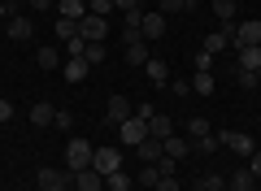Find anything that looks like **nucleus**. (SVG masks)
<instances>
[{"label": "nucleus", "mask_w": 261, "mask_h": 191, "mask_svg": "<svg viewBox=\"0 0 261 191\" xmlns=\"http://www.w3.org/2000/svg\"><path fill=\"white\" fill-rule=\"evenodd\" d=\"M92 156H96V148L87 144V139H70V144H65V170L70 174L92 170Z\"/></svg>", "instance_id": "f257e3e1"}, {"label": "nucleus", "mask_w": 261, "mask_h": 191, "mask_svg": "<svg viewBox=\"0 0 261 191\" xmlns=\"http://www.w3.org/2000/svg\"><path fill=\"white\" fill-rule=\"evenodd\" d=\"M35 187L39 191H70V187H74V174H70V170H53V165H48V170L35 174Z\"/></svg>", "instance_id": "f03ea898"}, {"label": "nucleus", "mask_w": 261, "mask_h": 191, "mask_svg": "<svg viewBox=\"0 0 261 191\" xmlns=\"http://www.w3.org/2000/svg\"><path fill=\"white\" fill-rule=\"evenodd\" d=\"M118 139H122V148H140L144 139H148V122L130 113V118H126V122L118 126Z\"/></svg>", "instance_id": "7ed1b4c3"}, {"label": "nucleus", "mask_w": 261, "mask_h": 191, "mask_svg": "<svg viewBox=\"0 0 261 191\" xmlns=\"http://www.w3.org/2000/svg\"><path fill=\"white\" fill-rule=\"evenodd\" d=\"M218 144H222V148H231V152H235V156H244V161H248V156L257 152L252 135H244V130H218Z\"/></svg>", "instance_id": "20e7f679"}, {"label": "nucleus", "mask_w": 261, "mask_h": 191, "mask_svg": "<svg viewBox=\"0 0 261 191\" xmlns=\"http://www.w3.org/2000/svg\"><path fill=\"white\" fill-rule=\"evenodd\" d=\"M231 48H261V22H235Z\"/></svg>", "instance_id": "39448f33"}, {"label": "nucleus", "mask_w": 261, "mask_h": 191, "mask_svg": "<svg viewBox=\"0 0 261 191\" xmlns=\"http://www.w3.org/2000/svg\"><path fill=\"white\" fill-rule=\"evenodd\" d=\"M92 170H96V174H105V178H109V174H118V170H122V148H96Z\"/></svg>", "instance_id": "423d86ee"}, {"label": "nucleus", "mask_w": 261, "mask_h": 191, "mask_svg": "<svg viewBox=\"0 0 261 191\" xmlns=\"http://www.w3.org/2000/svg\"><path fill=\"white\" fill-rule=\"evenodd\" d=\"M79 35H83L87 44H105V35H109V22L96 18V13H87V18H79Z\"/></svg>", "instance_id": "0eeeda50"}, {"label": "nucleus", "mask_w": 261, "mask_h": 191, "mask_svg": "<svg viewBox=\"0 0 261 191\" xmlns=\"http://www.w3.org/2000/svg\"><path fill=\"white\" fill-rule=\"evenodd\" d=\"M126 118H130V100H126V96H109V109H105V126L118 130Z\"/></svg>", "instance_id": "6e6552de"}, {"label": "nucleus", "mask_w": 261, "mask_h": 191, "mask_svg": "<svg viewBox=\"0 0 261 191\" xmlns=\"http://www.w3.org/2000/svg\"><path fill=\"white\" fill-rule=\"evenodd\" d=\"M140 35L144 39H161L166 35V13H144L140 18Z\"/></svg>", "instance_id": "1a4fd4ad"}, {"label": "nucleus", "mask_w": 261, "mask_h": 191, "mask_svg": "<svg viewBox=\"0 0 261 191\" xmlns=\"http://www.w3.org/2000/svg\"><path fill=\"white\" fill-rule=\"evenodd\" d=\"M166 156H170V161H183V156H192V139L174 130V135L166 139Z\"/></svg>", "instance_id": "9d476101"}, {"label": "nucleus", "mask_w": 261, "mask_h": 191, "mask_svg": "<svg viewBox=\"0 0 261 191\" xmlns=\"http://www.w3.org/2000/svg\"><path fill=\"white\" fill-rule=\"evenodd\" d=\"M252 187H257V174H252L248 165H240V170L226 178V191H252Z\"/></svg>", "instance_id": "9b49d317"}, {"label": "nucleus", "mask_w": 261, "mask_h": 191, "mask_svg": "<svg viewBox=\"0 0 261 191\" xmlns=\"http://www.w3.org/2000/svg\"><path fill=\"white\" fill-rule=\"evenodd\" d=\"M74 191H105V174L79 170V174H74Z\"/></svg>", "instance_id": "f8f14e48"}, {"label": "nucleus", "mask_w": 261, "mask_h": 191, "mask_svg": "<svg viewBox=\"0 0 261 191\" xmlns=\"http://www.w3.org/2000/svg\"><path fill=\"white\" fill-rule=\"evenodd\" d=\"M87 70H92V65H87L83 57H70V61L61 65V78H65V83H83V78H87Z\"/></svg>", "instance_id": "ddd939ff"}, {"label": "nucleus", "mask_w": 261, "mask_h": 191, "mask_svg": "<svg viewBox=\"0 0 261 191\" xmlns=\"http://www.w3.org/2000/svg\"><path fill=\"white\" fill-rule=\"evenodd\" d=\"M148 135H152V139H161V144H166V139L174 135V122H170L166 113H152V118H148Z\"/></svg>", "instance_id": "4468645a"}, {"label": "nucleus", "mask_w": 261, "mask_h": 191, "mask_svg": "<svg viewBox=\"0 0 261 191\" xmlns=\"http://www.w3.org/2000/svg\"><path fill=\"white\" fill-rule=\"evenodd\" d=\"M135 152H140V161H148V165H157L161 156H166V144H161V139H152V135H148V139H144L140 148H135Z\"/></svg>", "instance_id": "2eb2a0df"}, {"label": "nucleus", "mask_w": 261, "mask_h": 191, "mask_svg": "<svg viewBox=\"0 0 261 191\" xmlns=\"http://www.w3.org/2000/svg\"><path fill=\"white\" fill-rule=\"evenodd\" d=\"M148 39H126V61L130 65H148Z\"/></svg>", "instance_id": "dca6fc26"}, {"label": "nucleus", "mask_w": 261, "mask_h": 191, "mask_svg": "<svg viewBox=\"0 0 261 191\" xmlns=\"http://www.w3.org/2000/svg\"><path fill=\"white\" fill-rule=\"evenodd\" d=\"M235 57H240L235 70H252V74L261 70V48H235Z\"/></svg>", "instance_id": "f3484780"}, {"label": "nucleus", "mask_w": 261, "mask_h": 191, "mask_svg": "<svg viewBox=\"0 0 261 191\" xmlns=\"http://www.w3.org/2000/svg\"><path fill=\"white\" fill-rule=\"evenodd\" d=\"M226 48H231V39H226V31H209V35H205V48H200V52H209V57H222Z\"/></svg>", "instance_id": "a211bd4d"}, {"label": "nucleus", "mask_w": 261, "mask_h": 191, "mask_svg": "<svg viewBox=\"0 0 261 191\" xmlns=\"http://www.w3.org/2000/svg\"><path fill=\"white\" fill-rule=\"evenodd\" d=\"M31 31H35V26H31L22 13H13V18L5 22V35H9V39H31Z\"/></svg>", "instance_id": "6ab92c4d"}, {"label": "nucleus", "mask_w": 261, "mask_h": 191, "mask_svg": "<svg viewBox=\"0 0 261 191\" xmlns=\"http://www.w3.org/2000/svg\"><path fill=\"white\" fill-rule=\"evenodd\" d=\"M53 118H57V109L48 100H39L35 109H31V126H53Z\"/></svg>", "instance_id": "aec40b11"}, {"label": "nucleus", "mask_w": 261, "mask_h": 191, "mask_svg": "<svg viewBox=\"0 0 261 191\" xmlns=\"http://www.w3.org/2000/svg\"><path fill=\"white\" fill-rule=\"evenodd\" d=\"M35 65H39V70H61V52H57V48H39V52H35Z\"/></svg>", "instance_id": "412c9836"}, {"label": "nucleus", "mask_w": 261, "mask_h": 191, "mask_svg": "<svg viewBox=\"0 0 261 191\" xmlns=\"http://www.w3.org/2000/svg\"><path fill=\"white\" fill-rule=\"evenodd\" d=\"M57 5H61V18H87V0H57Z\"/></svg>", "instance_id": "4be33fe9"}, {"label": "nucleus", "mask_w": 261, "mask_h": 191, "mask_svg": "<svg viewBox=\"0 0 261 191\" xmlns=\"http://www.w3.org/2000/svg\"><path fill=\"white\" fill-rule=\"evenodd\" d=\"M214 87H218V83H214V74H209V70H196L192 91H200V96H214Z\"/></svg>", "instance_id": "5701e85b"}, {"label": "nucleus", "mask_w": 261, "mask_h": 191, "mask_svg": "<svg viewBox=\"0 0 261 191\" xmlns=\"http://www.w3.org/2000/svg\"><path fill=\"white\" fill-rule=\"evenodd\" d=\"M196 191H226V178L222 174H200L196 178Z\"/></svg>", "instance_id": "b1692460"}, {"label": "nucleus", "mask_w": 261, "mask_h": 191, "mask_svg": "<svg viewBox=\"0 0 261 191\" xmlns=\"http://www.w3.org/2000/svg\"><path fill=\"white\" fill-rule=\"evenodd\" d=\"M144 70H148V78L157 83V87H166V78H170V70H166V61H152V57H148V65H144Z\"/></svg>", "instance_id": "393cba45"}, {"label": "nucleus", "mask_w": 261, "mask_h": 191, "mask_svg": "<svg viewBox=\"0 0 261 191\" xmlns=\"http://www.w3.org/2000/svg\"><path fill=\"white\" fill-rule=\"evenodd\" d=\"M200 135H214V126H209L205 118H192V122H187V139H192V144H196V139H200Z\"/></svg>", "instance_id": "a878e982"}, {"label": "nucleus", "mask_w": 261, "mask_h": 191, "mask_svg": "<svg viewBox=\"0 0 261 191\" xmlns=\"http://www.w3.org/2000/svg\"><path fill=\"white\" fill-rule=\"evenodd\" d=\"M79 35V22L74 18H57V39H61V44H65V39H74Z\"/></svg>", "instance_id": "bb28decb"}, {"label": "nucleus", "mask_w": 261, "mask_h": 191, "mask_svg": "<svg viewBox=\"0 0 261 191\" xmlns=\"http://www.w3.org/2000/svg\"><path fill=\"white\" fill-rule=\"evenodd\" d=\"M105 191H130V178H126V170L109 174V178H105Z\"/></svg>", "instance_id": "cd10ccee"}, {"label": "nucleus", "mask_w": 261, "mask_h": 191, "mask_svg": "<svg viewBox=\"0 0 261 191\" xmlns=\"http://www.w3.org/2000/svg\"><path fill=\"white\" fill-rule=\"evenodd\" d=\"M235 5H240V0H214V18L231 22V18H235Z\"/></svg>", "instance_id": "c85d7f7f"}, {"label": "nucleus", "mask_w": 261, "mask_h": 191, "mask_svg": "<svg viewBox=\"0 0 261 191\" xmlns=\"http://www.w3.org/2000/svg\"><path fill=\"white\" fill-rule=\"evenodd\" d=\"M192 148H196V152H205V156H209V152H218L222 144H218V135H200V139H196Z\"/></svg>", "instance_id": "c756f323"}, {"label": "nucleus", "mask_w": 261, "mask_h": 191, "mask_svg": "<svg viewBox=\"0 0 261 191\" xmlns=\"http://www.w3.org/2000/svg\"><path fill=\"white\" fill-rule=\"evenodd\" d=\"M157 182H161V170L157 165H144L140 170V187H157Z\"/></svg>", "instance_id": "7c9ffc66"}, {"label": "nucleus", "mask_w": 261, "mask_h": 191, "mask_svg": "<svg viewBox=\"0 0 261 191\" xmlns=\"http://www.w3.org/2000/svg\"><path fill=\"white\" fill-rule=\"evenodd\" d=\"M87 13H96V18H109V13H113V0H87Z\"/></svg>", "instance_id": "2f4dec72"}, {"label": "nucleus", "mask_w": 261, "mask_h": 191, "mask_svg": "<svg viewBox=\"0 0 261 191\" xmlns=\"http://www.w3.org/2000/svg\"><path fill=\"white\" fill-rule=\"evenodd\" d=\"M83 52H87V39H83V35L65 39V57H83Z\"/></svg>", "instance_id": "473e14b6"}, {"label": "nucleus", "mask_w": 261, "mask_h": 191, "mask_svg": "<svg viewBox=\"0 0 261 191\" xmlns=\"http://www.w3.org/2000/svg\"><path fill=\"white\" fill-rule=\"evenodd\" d=\"M157 13H166V18H170V13H192V9H187V0H161Z\"/></svg>", "instance_id": "72a5a7b5"}, {"label": "nucleus", "mask_w": 261, "mask_h": 191, "mask_svg": "<svg viewBox=\"0 0 261 191\" xmlns=\"http://www.w3.org/2000/svg\"><path fill=\"white\" fill-rule=\"evenodd\" d=\"M83 61H87V65H100V61H105V44H87Z\"/></svg>", "instance_id": "f704fd0d"}, {"label": "nucleus", "mask_w": 261, "mask_h": 191, "mask_svg": "<svg viewBox=\"0 0 261 191\" xmlns=\"http://www.w3.org/2000/svg\"><path fill=\"white\" fill-rule=\"evenodd\" d=\"M53 126H57V130H70V126H74V113H70V109H57Z\"/></svg>", "instance_id": "c9c22d12"}, {"label": "nucleus", "mask_w": 261, "mask_h": 191, "mask_svg": "<svg viewBox=\"0 0 261 191\" xmlns=\"http://www.w3.org/2000/svg\"><path fill=\"white\" fill-rule=\"evenodd\" d=\"M235 78H240V87H244V91L261 87V83H257V74H252V70H235Z\"/></svg>", "instance_id": "e433bc0d"}, {"label": "nucleus", "mask_w": 261, "mask_h": 191, "mask_svg": "<svg viewBox=\"0 0 261 191\" xmlns=\"http://www.w3.org/2000/svg\"><path fill=\"white\" fill-rule=\"evenodd\" d=\"M152 191H183V187H178V178H174V174H161V182H157Z\"/></svg>", "instance_id": "4c0bfd02"}, {"label": "nucleus", "mask_w": 261, "mask_h": 191, "mask_svg": "<svg viewBox=\"0 0 261 191\" xmlns=\"http://www.w3.org/2000/svg\"><path fill=\"white\" fill-rule=\"evenodd\" d=\"M214 65H218V57H209V52L196 57V70H209V74H214Z\"/></svg>", "instance_id": "58836bf2"}, {"label": "nucleus", "mask_w": 261, "mask_h": 191, "mask_svg": "<svg viewBox=\"0 0 261 191\" xmlns=\"http://www.w3.org/2000/svg\"><path fill=\"white\" fill-rule=\"evenodd\" d=\"M248 170H252V174H257V182H261V148H257V152H252V156H248Z\"/></svg>", "instance_id": "ea45409f"}, {"label": "nucleus", "mask_w": 261, "mask_h": 191, "mask_svg": "<svg viewBox=\"0 0 261 191\" xmlns=\"http://www.w3.org/2000/svg\"><path fill=\"white\" fill-rule=\"evenodd\" d=\"M113 9H122V13H130V9H140V0H113Z\"/></svg>", "instance_id": "a19ab883"}, {"label": "nucleus", "mask_w": 261, "mask_h": 191, "mask_svg": "<svg viewBox=\"0 0 261 191\" xmlns=\"http://www.w3.org/2000/svg\"><path fill=\"white\" fill-rule=\"evenodd\" d=\"M27 5H31V9H35V13H44V9H53L57 0H27Z\"/></svg>", "instance_id": "79ce46f5"}, {"label": "nucleus", "mask_w": 261, "mask_h": 191, "mask_svg": "<svg viewBox=\"0 0 261 191\" xmlns=\"http://www.w3.org/2000/svg\"><path fill=\"white\" fill-rule=\"evenodd\" d=\"M9 118H13V104L5 100V96H0V122H9Z\"/></svg>", "instance_id": "37998d69"}, {"label": "nucleus", "mask_w": 261, "mask_h": 191, "mask_svg": "<svg viewBox=\"0 0 261 191\" xmlns=\"http://www.w3.org/2000/svg\"><path fill=\"white\" fill-rule=\"evenodd\" d=\"M13 18V5H9V0H0V22H9Z\"/></svg>", "instance_id": "c03bdc74"}, {"label": "nucleus", "mask_w": 261, "mask_h": 191, "mask_svg": "<svg viewBox=\"0 0 261 191\" xmlns=\"http://www.w3.org/2000/svg\"><path fill=\"white\" fill-rule=\"evenodd\" d=\"M9 5H13V9H18V5H27V0H9Z\"/></svg>", "instance_id": "a18cd8bd"}, {"label": "nucleus", "mask_w": 261, "mask_h": 191, "mask_svg": "<svg viewBox=\"0 0 261 191\" xmlns=\"http://www.w3.org/2000/svg\"><path fill=\"white\" fill-rule=\"evenodd\" d=\"M257 83H261V70H257Z\"/></svg>", "instance_id": "49530a36"}]
</instances>
